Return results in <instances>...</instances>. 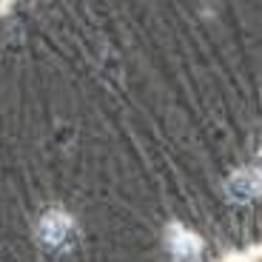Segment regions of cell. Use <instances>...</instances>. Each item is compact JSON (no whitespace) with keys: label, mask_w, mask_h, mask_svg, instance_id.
Instances as JSON below:
<instances>
[{"label":"cell","mask_w":262,"mask_h":262,"mask_svg":"<svg viewBox=\"0 0 262 262\" xmlns=\"http://www.w3.org/2000/svg\"><path fill=\"white\" fill-rule=\"evenodd\" d=\"M223 262H248V259H245V256H236V254H231V256H225Z\"/></svg>","instance_id":"cell-1"}]
</instances>
